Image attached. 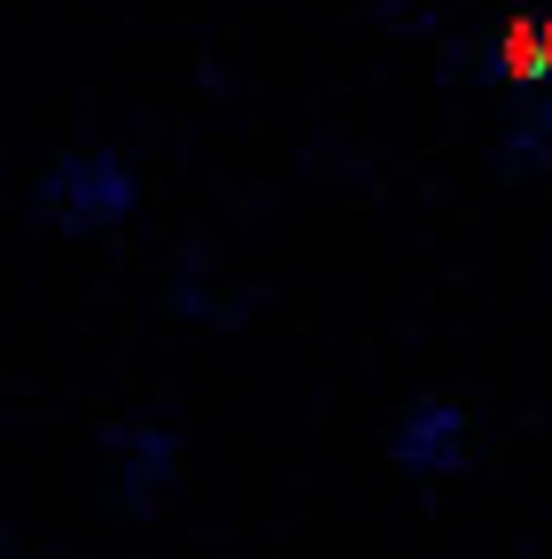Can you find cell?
Listing matches in <instances>:
<instances>
[{
	"mask_svg": "<svg viewBox=\"0 0 552 559\" xmlns=\"http://www.w3.org/2000/svg\"><path fill=\"white\" fill-rule=\"evenodd\" d=\"M544 39H552V24H544Z\"/></svg>",
	"mask_w": 552,
	"mask_h": 559,
	"instance_id": "cell-5",
	"label": "cell"
},
{
	"mask_svg": "<svg viewBox=\"0 0 552 559\" xmlns=\"http://www.w3.org/2000/svg\"><path fill=\"white\" fill-rule=\"evenodd\" d=\"M498 70L506 79H521V86H537V79H552V39H544V24H506V39H498Z\"/></svg>",
	"mask_w": 552,
	"mask_h": 559,
	"instance_id": "cell-4",
	"label": "cell"
},
{
	"mask_svg": "<svg viewBox=\"0 0 552 559\" xmlns=\"http://www.w3.org/2000/svg\"><path fill=\"white\" fill-rule=\"evenodd\" d=\"M109 451H117V466H125V506H132V513H149V506L164 498L172 459H179L172 428H109Z\"/></svg>",
	"mask_w": 552,
	"mask_h": 559,
	"instance_id": "cell-3",
	"label": "cell"
},
{
	"mask_svg": "<svg viewBox=\"0 0 552 559\" xmlns=\"http://www.w3.org/2000/svg\"><path fill=\"white\" fill-rule=\"evenodd\" d=\"M459 428H467V412H459V404L421 396V404L397 419L389 459H397L404 474H459Z\"/></svg>",
	"mask_w": 552,
	"mask_h": 559,
	"instance_id": "cell-2",
	"label": "cell"
},
{
	"mask_svg": "<svg viewBox=\"0 0 552 559\" xmlns=\"http://www.w3.org/2000/svg\"><path fill=\"white\" fill-rule=\"evenodd\" d=\"M132 202H141V187H132V171L117 156H71V164H55L39 179V210L62 226H79V234H102V226H125L132 218Z\"/></svg>",
	"mask_w": 552,
	"mask_h": 559,
	"instance_id": "cell-1",
	"label": "cell"
}]
</instances>
